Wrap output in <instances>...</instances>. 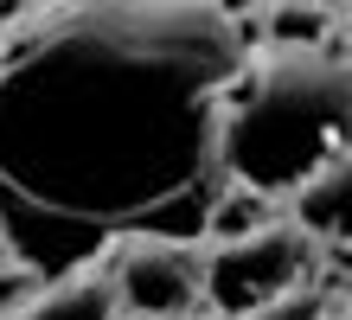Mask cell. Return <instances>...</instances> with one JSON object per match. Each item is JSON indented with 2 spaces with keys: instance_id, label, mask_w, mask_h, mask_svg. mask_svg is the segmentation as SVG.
Here are the masks:
<instances>
[{
  "instance_id": "cell-1",
  "label": "cell",
  "mask_w": 352,
  "mask_h": 320,
  "mask_svg": "<svg viewBox=\"0 0 352 320\" xmlns=\"http://www.w3.org/2000/svg\"><path fill=\"white\" fill-rule=\"evenodd\" d=\"M250 58L205 0H71L0 26V250L38 282L122 244H205L224 199L218 109Z\"/></svg>"
},
{
  "instance_id": "cell-2",
  "label": "cell",
  "mask_w": 352,
  "mask_h": 320,
  "mask_svg": "<svg viewBox=\"0 0 352 320\" xmlns=\"http://www.w3.org/2000/svg\"><path fill=\"white\" fill-rule=\"evenodd\" d=\"M352 77L327 45H263L243 58L218 109L224 186L250 199H288L327 160H346Z\"/></svg>"
},
{
  "instance_id": "cell-3",
  "label": "cell",
  "mask_w": 352,
  "mask_h": 320,
  "mask_svg": "<svg viewBox=\"0 0 352 320\" xmlns=\"http://www.w3.org/2000/svg\"><path fill=\"white\" fill-rule=\"evenodd\" d=\"M314 244L301 237L288 218L243 224L231 237H205L199 244V308H212L218 320H231L243 308H263L288 288L314 282Z\"/></svg>"
},
{
  "instance_id": "cell-4",
  "label": "cell",
  "mask_w": 352,
  "mask_h": 320,
  "mask_svg": "<svg viewBox=\"0 0 352 320\" xmlns=\"http://www.w3.org/2000/svg\"><path fill=\"white\" fill-rule=\"evenodd\" d=\"M116 301L135 320H179L199 308V244H167V237H135L109 263Z\"/></svg>"
},
{
  "instance_id": "cell-5",
  "label": "cell",
  "mask_w": 352,
  "mask_h": 320,
  "mask_svg": "<svg viewBox=\"0 0 352 320\" xmlns=\"http://www.w3.org/2000/svg\"><path fill=\"white\" fill-rule=\"evenodd\" d=\"M0 320H122L109 269H71V275H45L32 282V295Z\"/></svg>"
},
{
  "instance_id": "cell-6",
  "label": "cell",
  "mask_w": 352,
  "mask_h": 320,
  "mask_svg": "<svg viewBox=\"0 0 352 320\" xmlns=\"http://www.w3.org/2000/svg\"><path fill=\"white\" fill-rule=\"evenodd\" d=\"M288 224H295L314 250L346 244V160H327L320 173H307L295 192H288Z\"/></svg>"
},
{
  "instance_id": "cell-7",
  "label": "cell",
  "mask_w": 352,
  "mask_h": 320,
  "mask_svg": "<svg viewBox=\"0 0 352 320\" xmlns=\"http://www.w3.org/2000/svg\"><path fill=\"white\" fill-rule=\"evenodd\" d=\"M340 301L327 295L320 282H307V288H288V295H276V301H263V308H243V314H231V320H327Z\"/></svg>"
},
{
  "instance_id": "cell-8",
  "label": "cell",
  "mask_w": 352,
  "mask_h": 320,
  "mask_svg": "<svg viewBox=\"0 0 352 320\" xmlns=\"http://www.w3.org/2000/svg\"><path fill=\"white\" fill-rule=\"evenodd\" d=\"M32 282H38V275L19 263V256H7V250H0V314L26 301V295H32Z\"/></svg>"
},
{
  "instance_id": "cell-9",
  "label": "cell",
  "mask_w": 352,
  "mask_h": 320,
  "mask_svg": "<svg viewBox=\"0 0 352 320\" xmlns=\"http://www.w3.org/2000/svg\"><path fill=\"white\" fill-rule=\"evenodd\" d=\"M179 320H218V314L212 308H192V314H179Z\"/></svg>"
}]
</instances>
